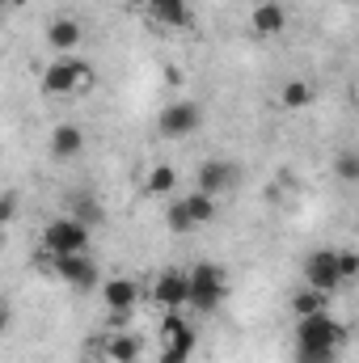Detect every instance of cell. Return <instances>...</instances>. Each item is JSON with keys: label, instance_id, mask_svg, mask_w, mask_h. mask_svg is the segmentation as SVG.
Returning <instances> with one entry per match:
<instances>
[{"label": "cell", "instance_id": "cell-15", "mask_svg": "<svg viewBox=\"0 0 359 363\" xmlns=\"http://www.w3.org/2000/svg\"><path fill=\"white\" fill-rule=\"evenodd\" d=\"M326 308H330V296H326V291H317V287H309V283L296 287V296H292V317H313V313H326Z\"/></svg>", "mask_w": 359, "mask_h": 363}, {"label": "cell", "instance_id": "cell-17", "mask_svg": "<svg viewBox=\"0 0 359 363\" xmlns=\"http://www.w3.org/2000/svg\"><path fill=\"white\" fill-rule=\"evenodd\" d=\"M148 9L161 26H190V4L186 0H153Z\"/></svg>", "mask_w": 359, "mask_h": 363}, {"label": "cell", "instance_id": "cell-9", "mask_svg": "<svg viewBox=\"0 0 359 363\" xmlns=\"http://www.w3.org/2000/svg\"><path fill=\"white\" fill-rule=\"evenodd\" d=\"M237 182H241V165L237 161H224V157H207L194 169V190H207V194H224Z\"/></svg>", "mask_w": 359, "mask_h": 363}, {"label": "cell", "instance_id": "cell-29", "mask_svg": "<svg viewBox=\"0 0 359 363\" xmlns=\"http://www.w3.org/2000/svg\"><path fill=\"white\" fill-rule=\"evenodd\" d=\"M347 4H355V0H347Z\"/></svg>", "mask_w": 359, "mask_h": 363}, {"label": "cell", "instance_id": "cell-3", "mask_svg": "<svg viewBox=\"0 0 359 363\" xmlns=\"http://www.w3.org/2000/svg\"><path fill=\"white\" fill-rule=\"evenodd\" d=\"M43 250H47L51 258L85 254V250H89V224H81L77 216H55V220L43 228Z\"/></svg>", "mask_w": 359, "mask_h": 363}, {"label": "cell", "instance_id": "cell-2", "mask_svg": "<svg viewBox=\"0 0 359 363\" xmlns=\"http://www.w3.org/2000/svg\"><path fill=\"white\" fill-rule=\"evenodd\" d=\"M224 296H228V274L224 267H216V262H199L194 271H190V308L194 313H216L220 304H224Z\"/></svg>", "mask_w": 359, "mask_h": 363}, {"label": "cell", "instance_id": "cell-14", "mask_svg": "<svg viewBox=\"0 0 359 363\" xmlns=\"http://www.w3.org/2000/svg\"><path fill=\"white\" fill-rule=\"evenodd\" d=\"M85 152V131L77 127V123H60L55 131H51V157L55 161H72V157H81Z\"/></svg>", "mask_w": 359, "mask_h": 363}, {"label": "cell", "instance_id": "cell-8", "mask_svg": "<svg viewBox=\"0 0 359 363\" xmlns=\"http://www.w3.org/2000/svg\"><path fill=\"white\" fill-rule=\"evenodd\" d=\"M157 127H161V135H170V140H186V135H194V131L203 127V106H194V101H170V106L161 110Z\"/></svg>", "mask_w": 359, "mask_h": 363}, {"label": "cell", "instance_id": "cell-21", "mask_svg": "<svg viewBox=\"0 0 359 363\" xmlns=\"http://www.w3.org/2000/svg\"><path fill=\"white\" fill-rule=\"evenodd\" d=\"M106 355L114 363H136L140 359V338H136V334H114V338L106 342Z\"/></svg>", "mask_w": 359, "mask_h": 363}, {"label": "cell", "instance_id": "cell-4", "mask_svg": "<svg viewBox=\"0 0 359 363\" xmlns=\"http://www.w3.org/2000/svg\"><path fill=\"white\" fill-rule=\"evenodd\" d=\"M194 347H199L194 325L186 317H178V313H170L161 321V363H186L194 355Z\"/></svg>", "mask_w": 359, "mask_h": 363}, {"label": "cell", "instance_id": "cell-18", "mask_svg": "<svg viewBox=\"0 0 359 363\" xmlns=\"http://www.w3.org/2000/svg\"><path fill=\"white\" fill-rule=\"evenodd\" d=\"M68 216H77V220L89 224V228H97V224L106 220V211H101V203H97L93 194H72V199H68Z\"/></svg>", "mask_w": 359, "mask_h": 363}, {"label": "cell", "instance_id": "cell-11", "mask_svg": "<svg viewBox=\"0 0 359 363\" xmlns=\"http://www.w3.org/2000/svg\"><path fill=\"white\" fill-rule=\"evenodd\" d=\"M101 304L110 308V313H136V304H140V283L136 279H127V274H114V279H106L101 283Z\"/></svg>", "mask_w": 359, "mask_h": 363}, {"label": "cell", "instance_id": "cell-10", "mask_svg": "<svg viewBox=\"0 0 359 363\" xmlns=\"http://www.w3.org/2000/svg\"><path fill=\"white\" fill-rule=\"evenodd\" d=\"M153 296H157V304L170 308V313L186 308V304H190V271H161L157 283H153Z\"/></svg>", "mask_w": 359, "mask_h": 363}, {"label": "cell", "instance_id": "cell-6", "mask_svg": "<svg viewBox=\"0 0 359 363\" xmlns=\"http://www.w3.org/2000/svg\"><path fill=\"white\" fill-rule=\"evenodd\" d=\"M304 283L317 287V291H326V296H334L347 283L343 279V267H338V250H313L304 258Z\"/></svg>", "mask_w": 359, "mask_h": 363}, {"label": "cell", "instance_id": "cell-13", "mask_svg": "<svg viewBox=\"0 0 359 363\" xmlns=\"http://www.w3.org/2000/svg\"><path fill=\"white\" fill-rule=\"evenodd\" d=\"M47 47L55 55H72V47H81V21L77 17H55L47 26Z\"/></svg>", "mask_w": 359, "mask_h": 363}, {"label": "cell", "instance_id": "cell-7", "mask_svg": "<svg viewBox=\"0 0 359 363\" xmlns=\"http://www.w3.org/2000/svg\"><path fill=\"white\" fill-rule=\"evenodd\" d=\"M51 274L60 279V283H72L77 291H89L101 283V271H97V262H93L89 254H64V258H51Z\"/></svg>", "mask_w": 359, "mask_h": 363}, {"label": "cell", "instance_id": "cell-22", "mask_svg": "<svg viewBox=\"0 0 359 363\" xmlns=\"http://www.w3.org/2000/svg\"><path fill=\"white\" fill-rule=\"evenodd\" d=\"M186 211H190L194 224H211V220H216V194H207V190L186 194Z\"/></svg>", "mask_w": 359, "mask_h": 363}, {"label": "cell", "instance_id": "cell-16", "mask_svg": "<svg viewBox=\"0 0 359 363\" xmlns=\"http://www.w3.org/2000/svg\"><path fill=\"white\" fill-rule=\"evenodd\" d=\"M313 85L304 81V77H292V81H283V89H279V101H283V110H304V106H313Z\"/></svg>", "mask_w": 359, "mask_h": 363}, {"label": "cell", "instance_id": "cell-12", "mask_svg": "<svg viewBox=\"0 0 359 363\" xmlns=\"http://www.w3.org/2000/svg\"><path fill=\"white\" fill-rule=\"evenodd\" d=\"M250 26H254L258 38H275V34H283V26H287V9H283L279 0H258L254 13H250Z\"/></svg>", "mask_w": 359, "mask_h": 363}, {"label": "cell", "instance_id": "cell-1", "mask_svg": "<svg viewBox=\"0 0 359 363\" xmlns=\"http://www.w3.org/2000/svg\"><path fill=\"white\" fill-rule=\"evenodd\" d=\"M93 89V68L77 55H60L43 72V93L47 97H68V93H89Z\"/></svg>", "mask_w": 359, "mask_h": 363}, {"label": "cell", "instance_id": "cell-25", "mask_svg": "<svg viewBox=\"0 0 359 363\" xmlns=\"http://www.w3.org/2000/svg\"><path fill=\"white\" fill-rule=\"evenodd\" d=\"M338 267H343V279L351 283V279H359V254H351V250H338Z\"/></svg>", "mask_w": 359, "mask_h": 363}, {"label": "cell", "instance_id": "cell-26", "mask_svg": "<svg viewBox=\"0 0 359 363\" xmlns=\"http://www.w3.org/2000/svg\"><path fill=\"white\" fill-rule=\"evenodd\" d=\"M0 220H4V224L17 220V190H4V199H0Z\"/></svg>", "mask_w": 359, "mask_h": 363}, {"label": "cell", "instance_id": "cell-24", "mask_svg": "<svg viewBox=\"0 0 359 363\" xmlns=\"http://www.w3.org/2000/svg\"><path fill=\"white\" fill-rule=\"evenodd\" d=\"M165 228H170V233H190V228H199V224L190 220V211H186V199H178V203L165 207Z\"/></svg>", "mask_w": 359, "mask_h": 363}, {"label": "cell", "instance_id": "cell-20", "mask_svg": "<svg viewBox=\"0 0 359 363\" xmlns=\"http://www.w3.org/2000/svg\"><path fill=\"white\" fill-rule=\"evenodd\" d=\"M338 347H326V342H304L296 338V363H338Z\"/></svg>", "mask_w": 359, "mask_h": 363}, {"label": "cell", "instance_id": "cell-5", "mask_svg": "<svg viewBox=\"0 0 359 363\" xmlns=\"http://www.w3.org/2000/svg\"><path fill=\"white\" fill-rule=\"evenodd\" d=\"M296 338H304V342H326V347H347L351 342V330L326 308V313H313V317H296Z\"/></svg>", "mask_w": 359, "mask_h": 363}, {"label": "cell", "instance_id": "cell-19", "mask_svg": "<svg viewBox=\"0 0 359 363\" xmlns=\"http://www.w3.org/2000/svg\"><path fill=\"white\" fill-rule=\"evenodd\" d=\"M174 186H178V169H174V165H153V169H148V178H144V190H148V194H157V199L174 194Z\"/></svg>", "mask_w": 359, "mask_h": 363}, {"label": "cell", "instance_id": "cell-28", "mask_svg": "<svg viewBox=\"0 0 359 363\" xmlns=\"http://www.w3.org/2000/svg\"><path fill=\"white\" fill-rule=\"evenodd\" d=\"M21 4H26V0H9V9H21Z\"/></svg>", "mask_w": 359, "mask_h": 363}, {"label": "cell", "instance_id": "cell-23", "mask_svg": "<svg viewBox=\"0 0 359 363\" xmlns=\"http://www.w3.org/2000/svg\"><path fill=\"white\" fill-rule=\"evenodd\" d=\"M334 178L359 182V152L355 148H338V157H334Z\"/></svg>", "mask_w": 359, "mask_h": 363}, {"label": "cell", "instance_id": "cell-27", "mask_svg": "<svg viewBox=\"0 0 359 363\" xmlns=\"http://www.w3.org/2000/svg\"><path fill=\"white\" fill-rule=\"evenodd\" d=\"M123 4H131V9H148L153 0H123Z\"/></svg>", "mask_w": 359, "mask_h": 363}]
</instances>
